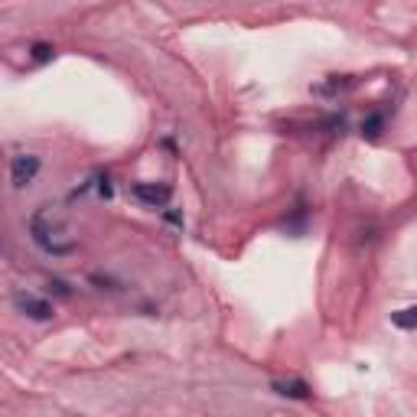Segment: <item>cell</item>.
Returning <instances> with one entry per match:
<instances>
[{
  "label": "cell",
  "mask_w": 417,
  "mask_h": 417,
  "mask_svg": "<svg viewBox=\"0 0 417 417\" xmlns=\"http://www.w3.org/2000/svg\"><path fill=\"white\" fill-rule=\"evenodd\" d=\"M30 235H33V242H36L46 255H56V258H62V255H69V251H75V245H65V242H59V235H65V225H62L59 219H52V208L43 206L30 219Z\"/></svg>",
  "instance_id": "1"
},
{
  "label": "cell",
  "mask_w": 417,
  "mask_h": 417,
  "mask_svg": "<svg viewBox=\"0 0 417 417\" xmlns=\"http://www.w3.org/2000/svg\"><path fill=\"white\" fill-rule=\"evenodd\" d=\"M131 193H134V199H140V202L150 206V208H163L173 196V189L170 186H163V183H134L131 186Z\"/></svg>",
  "instance_id": "2"
},
{
  "label": "cell",
  "mask_w": 417,
  "mask_h": 417,
  "mask_svg": "<svg viewBox=\"0 0 417 417\" xmlns=\"http://www.w3.org/2000/svg\"><path fill=\"white\" fill-rule=\"evenodd\" d=\"M39 173V157H33V153H20V157H13L10 163V180L13 186H26L33 183Z\"/></svg>",
  "instance_id": "3"
},
{
  "label": "cell",
  "mask_w": 417,
  "mask_h": 417,
  "mask_svg": "<svg viewBox=\"0 0 417 417\" xmlns=\"http://www.w3.org/2000/svg\"><path fill=\"white\" fill-rule=\"evenodd\" d=\"M17 307L23 310L26 317H33V319H50L52 317V303H50V300L33 297V294H17Z\"/></svg>",
  "instance_id": "4"
},
{
  "label": "cell",
  "mask_w": 417,
  "mask_h": 417,
  "mask_svg": "<svg viewBox=\"0 0 417 417\" xmlns=\"http://www.w3.org/2000/svg\"><path fill=\"white\" fill-rule=\"evenodd\" d=\"M270 392L274 394H281V398H290V401H307L310 394V385L307 381H270Z\"/></svg>",
  "instance_id": "5"
},
{
  "label": "cell",
  "mask_w": 417,
  "mask_h": 417,
  "mask_svg": "<svg viewBox=\"0 0 417 417\" xmlns=\"http://www.w3.org/2000/svg\"><path fill=\"white\" fill-rule=\"evenodd\" d=\"M392 323H394V326H401V330H417V307L392 313Z\"/></svg>",
  "instance_id": "6"
},
{
  "label": "cell",
  "mask_w": 417,
  "mask_h": 417,
  "mask_svg": "<svg viewBox=\"0 0 417 417\" xmlns=\"http://www.w3.org/2000/svg\"><path fill=\"white\" fill-rule=\"evenodd\" d=\"M362 134L365 137H378L381 134V114H372V118L362 124Z\"/></svg>",
  "instance_id": "7"
},
{
  "label": "cell",
  "mask_w": 417,
  "mask_h": 417,
  "mask_svg": "<svg viewBox=\"0 0 417 417\" xmlns=\"http://www.w3.org/2000/svg\"><path fill=\"white\" fill-rule=\"evenodd\" d=\"M52 52H56L52 46H46V43H36V46H33V59H36V62H50Z\"/></svg>",
  "instance_id": "8"
},
{
  "label": "cell",
  "mask_w": 417,
  "mask_h": 417,
  "mask_svg": "<svg viewBox=\"0 0 417 417\" xmlns=\"http://www.w3.org/2000/svg\"><path fill=\"white\" fill-rule=\"evenodd\" d=\"M50 290H56L59 297H69V294H72V290H69V287H65L62 281H50Z\"/></svg>",
  "instance_id": "9"
}]
</instances>
